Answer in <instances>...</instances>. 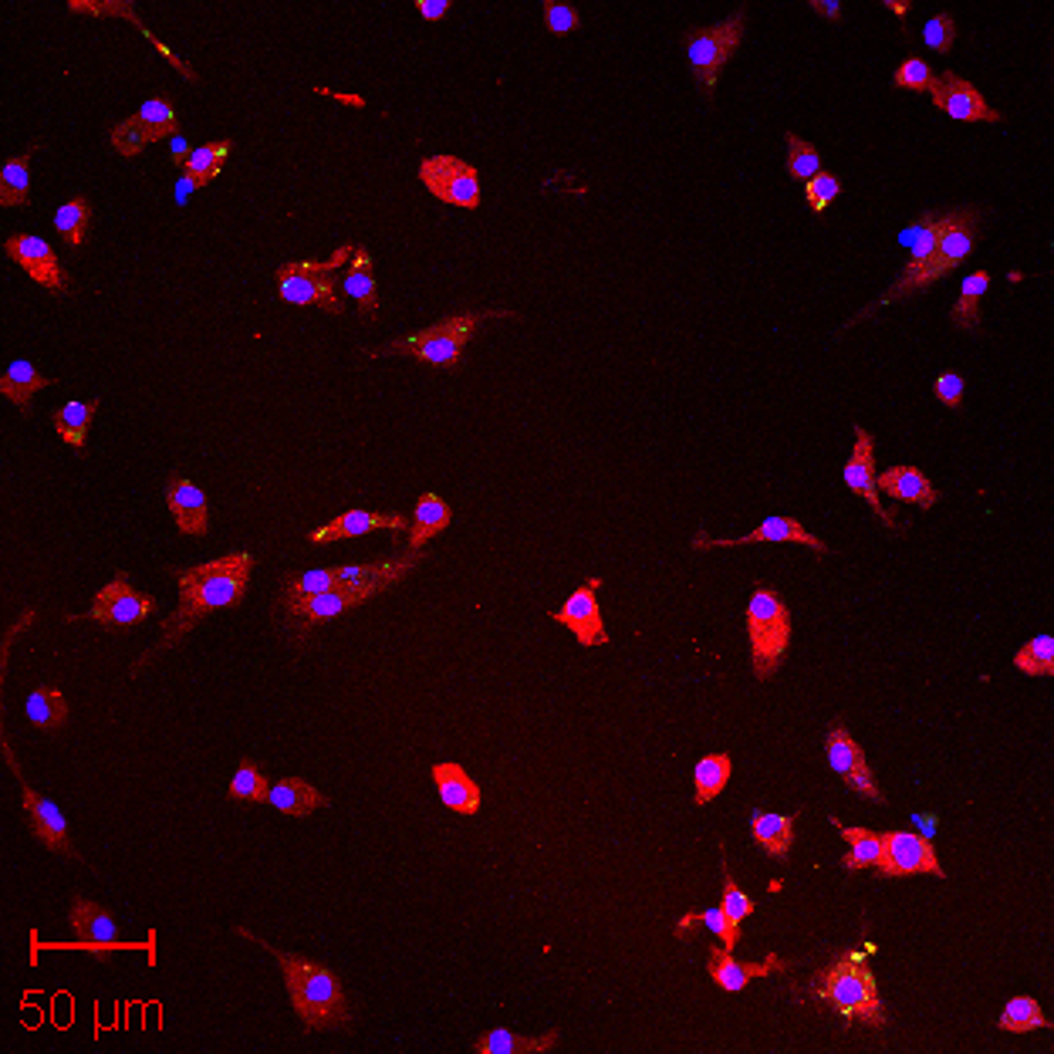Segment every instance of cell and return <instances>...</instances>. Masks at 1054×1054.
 Here are the masks:
<instances>
[{
    "instance_id": "6da1fadb",
    "label": "cell",
    "mask_w": 1054,
    "mask_h": 1054,
    "mask_svg": "<svg viewBox=\"0 0 1054 1054\" xmlns=\"http://www.w3.org/2000/svg\"><path fill=\"white\" fill-rule=\"evenodd\" d=\"M250 568H253V558L247 551H227L207 565L187 568L180 575V608L169 615L162 646L180 643L203 615L233 605L250 581Z\"/></svg>"
},
{
    "instance_id": "7a4b0ae2",
    "label": "cell",
    "mask_w": 1054,
    "mask_h": 1054,
    "mask_svg": "<svg viewBox=\"0 0 1054 1054\" xmlns=\"http://www.w3.org/2000/svg\"><path fill=\"white\" fill-rule=\"evenodd\" d=\"M878 953V946L872 939H862V949L838 956L828 971L815 981L822 987H815V994L832 1004L845 1024L852 1021H865V1024H886V1007L878 1001V987L875 977L868 974V959Z\"/></svg>"
},
{
    "instance_id": "3957f363",
    "label": "cell",
    "mask_w": 1054,
    "mask_h": 1054,
    "mask_svg": "<svg viewBox=\"0 0 1054 1054\" xmlns=\"http://www.w3.org/2000/svg\"><path fill=\"white\" fill-rule=\"evenodd\" d=\"M260 946L278 956L285 981H288V997L308 1027L321 1031V1027H335V1024L348 1021L345 991L328 966H315V963H308L295 953H285V949H275L268 943H260Z\"/></svg>"
},
{
    "instance_id": "277c9868",
    "label": "cell",
    "mask_w": 1054,
    "mask_h": 1054,
    "mask_svg": "<svg viewBox=\"0 0 1054 1054\" xmlns=\"http://www.w3.org/2000/svg\"><path fill=\"white\" fill-rule=\"evenodd\" d=\"M747 636H750V659L760 679H770L784 663L790 643V611L774 588H757L747 601Z\"/></svg>"
},
{
    "instance_id": "5b68a950",
    "label": "cell",
    "mask_w": 1054,
    "mask_h": 1054,
    "mask_svg": "<svg viewBox=\"0 0 1054 1054\" xmlns=\"http://www.w3.org/2000/svg\"><path fill=\"white\" fill-rule=\"evenodd\" d=\"M956 210H946V213H919L903 233H899V243L909 250V260H906V271L899 275L896 288L886 295V301H896L903 295H913V291H923L929 285H936L946 271L939 268L936 260V243H939V233L943 227L953 220Z\"/></svg>"
},
{
    "instance_id": "8992f818",
    "label": "cell",
    "mask_w": 1054,
    "mask_h": 1054,
    "mask_svg": "<svg viewBox=\"0 0 1054 1054\" xmlns=\"http://www.w3.org/2000/svg\"><path fill=\"white\" fill-rule=\"evenodd\" d=\"M744 24H747V14L737 11V14H730L727 21L714 24V28L696 31V34L686 41L689 71H693L696 81H703L707 88H717V78H720L724 64L730 61V54H734L737 44H740Z\"/></svg>"
},
{
    "instance_id": "52a82bcc",
    "label": "cell",
    "mask_w": 1054,
    "mask_h": 1054,
    "mask_svg": "<svg viewBox=\"0 0 1054 1054\" xmlns=\"http://www.w3.org/2000/svg\"><path fill=\"white\" fill-rule=\"evenodd\" d=\"M419 180L422 187L444 203L464 207V210H477L480 207V176L470 162L457 159V156H429L419 162Z\"/></svg>"
},
{
    "instance_id": "ba28073f",
    "label": "cell",
    "mask_w": 1054,
    "mask_h": 1054,
    "mask_svg": "<svg viewBox=\"0 0 1054 1054\" xmlns=\"http://www.w3.org/2000/svg\"><path fill=\"white\" fill-rule=\"evenodd\" d=\"M875 868L886 878H903V875L946 878L933 842H926L916 832H883V858H878Z\"/></svg>"
},
{
    "instance_id": "9c48e42d",
    "label": "cell",
    "mask_w": 1054,
    "mask_h": 1054,
    "mask_svg": "<svg viewBox=\"0 0 1054 1054\" xmlns=\"http://www.w3.org/2000/svg\"><path fill=\"white\" fill-rule=\"evenodd\" d=\"M598 588H601V578L591 575L568 595V601L561 608H551V619L568 626L571 636L581 646H588V649L591 646H608V633L601 626V608H598V598H595Z\"/></svg>"
},
{
    "instance_id": "30bf717a",
    "label": "cell",
    "mask_w": 1054,
    "mask_h": 1054,
    "mask_svg": "<svg viewBox=\"0 0 1054 1054\" xmlns=\"http://www.w3.org/2000/svg\"><path fill=\"white\" fill-rule=\"evenodd\" d=\"M825 750H828L832 770H835L852 790H858L862 798H868V802H875V805H886L883 790H878V784H875V774L868 770V760H865L862 747L852 740V734H848L842 724H835V727L828 730Z\"/></svg>"
},
{
    "instance_id": "8fae6325",
    "label": "cell",
    "mask_w": 1054,
    "mask_h": 1054,
    "mask_svg": "<svg viewBox=\"0 0 1054 1054\" xmlns=\"http://www.w3.org/2000/svg\"><path fill=\"white\" fill-rule=\"evenodd\" d=\"M152 608H156V601L139 595L132 588L129 575L122 571L96 595L92 608H88V619H99L106 626H139V623L149 619Z\"/></svg>"
},
{
    "instance_id": "7c38bea8",
    "label": "cell",
    "mask_w": 1054,
    "mask_h": 1054,
    "mask_svg": "<svg viewBox=\"0 0 1054 1054\" xmlns=\"http://www.w3.org/2000/svg\"><path fill=\"white\" fill-rule=\"evenodd\" d=\"M842 480H845V487H848L855 497H862V500L878 514V520H883L886 527H896L893 510H886L883 504H878L875 454H872V436H868L865 426H855V447H852V457H848V464H845V470H842Z\"/></svg>"
},
{
    "instance_id": "4fadbf2b",
    "label": "cell",
    "mask_w": 1054,
    "mask_h": 1054,
    "mask_svg": "<svg viewBox=\"0 0 1054 1054\" xmlns=\"http://www.w3.org/2000/svg\"><path fill=\"white\" fill-rule=\"evenodd\" d=\"M4 250L8 257H14L18 268L28 271L31 281L44 285L48 291H64V278H61V264L54 257V247L44 240V237H34V233H14L4 240Z\"/></svg>"
},
{
    "instance_id": "5bb4252c",
    "label": "cell",
    "mask_w": 1054,
    "mask_h": 1054,
    "mask_svg": "<svg viewBox=\"0 0 1054 1054\" xmlns=\"http://www.w3.org/2000/svg\"><path fill=\"white\" fill-rule=\"evenodd\" d=\"M376 531H409L402 514H372V510H345L331 517L325 527H315L308 535L311 545H328V541H345V538H366Z\"/></svg>"
},
{
    "instance_id": "9a60e30c",
    "label": "cell",
    "mask_w": 1054,
    "mask_h": 1054,
    "mask_svg": "<svg viewBox=\"0 0 1054 1054\" xmlns=\"http://www.w3.org/2000/svg\"><path fill=\"white\" fill-rule=\"evenodd\" d=\"M760 541H795V545H805V548H812V551H818V555H825V541L822 538H815L808 527H802L795 517H767V520H760L750 535H744V538H696L693 541V548L696 551H703V548H740V545H760Z\"/></svg>"
},
{
    "instance_id": "2e32d148",
    "label": "cell",
    "mask_w": 1054,
    "mask_h": 1054,
    "mask_svg": "<svg viewBox=\"0 0 1054 1054\" xmlns=\"http://www.w3.org/2000/svg\"><path fill=\"white\" fill-rule=\"evenodd\" d=\"M933 106L943 109L956 122H1001L1004 119L997 109H991L984 102V96L977 92V88L966 78H959L956 71H946L939 78V92L933 96Z\"/></svg>"
},
{
    "instance_id": "e0dca14e",
    "label": "cell",
    "mask_w": 1054,
    "mask_h": 1054,
    "mask_svg": "<svg viewBox=\"0 0 1054 1054\" xmlns=\"http://www.w3.org/2000/svg\"><path fill=\"white\" fill-rule=\"evenodd\" d=\"M777 971H787V959H780L777 953H767L760 963H737L734 956H730V949H724V946H710V959H707V974H710V981L720 987V991H727V994H740L750 981H757V977H770V974H777Z\"/></svg>"
},
{
    "instance_id": "ac0fdd59",
    "label": "cell",
    "mask_w": 1054,
    "mask_h": 1054,
    "mask_svg": "<svg viewBox=\"0 0 1054 1054\" xmlns=\"http://www.w3.org/2000/svg\"><path fill=\"white\" fill-rule=\"evenodd\" d=\"M11 767H14V777L21 780V795H24V812H28V822H31V832L34 838H41L51 852H61V855H71V838H68V818L58 812L54 802L41 798L38 790L24 780L21 767L14 764L11 757Z\"/></svg>"
},
{
    "instance_id": "d6986e66",
    "label": "cell",
    "mask_w": 1054,
    "mask_h": 1054,
    "mask_svg": "<svg viewBox=\"0 0 1054 1054\" xmlns=\"http://www.w3.org/2000/svg\"><path fill=\"white\" fill-rule=\"evenodd\" d=\"M166 507H169L176 527H180L183 535H193V538L207 535V527H210L207 497L190 477H172L166 484Z\"/></svg>"
},
{
    "instance_id": "ffe728a7",
    "label": "cell",
    "mask_w": 1054,
    "mask_h": 1054,
    "mask_svg": "<svg viewBox=\"0 0 1054 1054\" xmlns=\"http://www.w3.org/2000/svg\"><path fill=\"white\" fill-rule=\"evenodd\" d=\"M432 780H436V790H439V802H444L450 812L457 815H477L480 812V784L454 760H444V764H432L429 767Z\"/></svg>"
},
{
    "instance_id": "44dd1931",
    "label": "cell",
    "mask_w": 1054,
    "mask_h": 1054,
    "mask_svg": "<svg viewBox=\"0 0 1054 1054\" xmlns=\"http://www.w3.org/2000/svg\"><path fill=\"white\" fill-rule=\"evenodd\" d=\"M977 227H981V213H977V210H956L953 220L943 227L939 243H936V260H939V268H943L946 275H949L953 268H959V264L974 253V247H977Z\"/></svg>"
},
{
    "instance_id": "7402d4cb",
    "label": "cell",
    "mask_w": 1054,
    "mask_h": 1054,
    "mask_svg": "<svg viewBox=\"0 0 1054 1054\" xmlns=\"http://www.w3.org/2000/svg\"><path fill=\"white\" fill-rule=\"evenodd\" d=\"M875 487H883L893 500H903V504H916L923 510H933L939 494L936 487L926 480V474L919 467H893L886 474H875Z\"/></svg>"
},
{
    "instance_id": "603a6c76",
    "label": "cell",
    "mask_w": 1054,
    "mask_h": 1054,
    "mask_svg": "<svg viewBox=\"0 0 1054 1054\" xmlns=\"http://www.w3.org/2000/svg\"><path fill=\"white\" fill-rule=\"evenodd\" d=\"M278 291L291 305H321L331 315L341 311L338 291L331 288L328 278H308V275H295L288 268H278Z\"/></svg>"
},
{
    "instance_id": "cb8c5ba5",
    "label": "cell",
    "mask_w": 1054,
    "mask_h": 1054,
    "mask_svg": "<svg viewBox=\"0 0 1054 1054\" xmlns=\"http://www.w3.org/2000/svg\"><path fill=\"white\" fill-rule=\"evenodd\" d=\"M351 605H359L356 595L345 591V588H331L325 595H315L308 601H298V605H285V615L295 623L298 633H308L311 626L325 623V619H335V615L348 611Z\"/></svg>"
},
{
    "instance_id": "d4e9b609",
    "label": "cell",
    "mask_w": 1054,
    "mask_h": 1054,
    "mask_svg": "<svg viewBox=\"0 0 1054 1054\" xmlns=\"http://www.w3.org/2000/svg\"><path fill=\"white\" fill-rule=\"evenodd\" d=\"M450 520H454V514H450V504H447L444 497L432 494V490L419 494V500H416V517H412V527H409V541H406V548H409V551H422L429 538H436L439 531H447Z\"/></svg>"
},
{
    "instance_id": "484cf974",
    "label": "cell",
    "mask_w": 1054,
    "mask_h": 1054,
    "mask_svg": "<svg viewBox=\"0 0 1054 1054\" xmlns=\"http://www.w3.org/2000/svg\"><path fill=\"white\" fill-rule=\"evenodd\" d=\"M328 798L321 795L318 787H311L305 777H281L271 795H268V805L278 808L281 815H291V818H308L311 812H318Z\"/></svg>"
},
{
    "instance_id": "4316f807",
    "label": "cell",
    "mask_w": 1054,
    "mask_h": 1054,
    "mask_svg": "<svg viewBox=\"0 0 1054 1054\" xmlns=\"http://www.w3.org/2000/svg\"><path fill=\"white\" fill-rule=\"evenodd\" d=\"M832 825L838 828V835L848 842V852L842 855V868L845 872H862V868H875L878 858H883V832H868L858 825H845L838 818H832Z\"/></svg>"
},
{
    "instance_id": "83f0119b",
    "label": "cell",
    "mask_w": 1054,
    "mask_h": 1054,
    "mask_svg": "<svg viewBox=\"0 0 1054 1054\" xmlns=\"http://www.w3.org/2000/svg\"><path fill=\"white\" fill-rule=\"evenodd\" d=\"M71 929H74L81 939H88V943H122V939H119L116 916H112L106 906H99V903H92V899H84V896H78L74 906H71Z\"/></svg>"
},
{
    "instance_id": "f1b7e54d",
    "label": "cell",
    "mask_w": 1054,
    "mask_h": 1054,
    "mask_svg": "<svg viewBox=\"0 0 1054 1054\" xmlns=\"http://www.w3.org/2000/svg\"><path fill=\"white\" fill-rule=\"evenodd\" d=\"M750 832H754L757 845L777 862L787 858L790 842H795V825H790L787 815H774V812H760V808L750 815Z\"/></svg>"
},
{
    "instance_id": "f546056e",
    "label": "cell",
    "mask_w": 1054,
    "mask_h": 1054,
    "mask_svg": "<svg viewBox=\"0 0 1054 1054\" xmlns=\"http://www.w3.org/2000/svg\"><path fill=\"white\" fill-rule=\"evenodd\" d=\"M31 156H34V149L11 156L4 162V169H0V207H8V210L28 207V200H31Z\"/></svg>"
},
{
    "instance_id": "4dcf8cb0",
    "label": "cell",
    "mask_w": 1054,
    "mask_h": 1054,
    "mask_svg": "<svg viewBox=\"0 0 1054 1054\" xmlns=\"http://www.w3.org/2000/svg\"><path fill=\"white\" fill-rule=\"evenodd\" d=\"M730 757L727 754H707L696 760V770H693V802L696 805H710L720 790L727 787L730 780Z\"/></svg>"
},
{
    "instance_id": "1f68e13d",
    "label": "cell",
    "mask_w": 1054,
    "mask_h": 1054,
    "mask_svg": "<svg viewBox=\"0 0 1054 1054\" xmlns=\"http://www.w3.org/2000/svg\"><path fill=\"white\" fill-rule=\"evenodd\" d=\"M997 1027L1007 1031V1034H1037V1031H1047L1051 1027V1017L1044 1014V1007L1027 997V994H1017L1004 1004L1001 1017H997Z\"/></svg>"
},
{
    "instance_id": "d6a6232c",
    "label": "cell",
    "mask_w": 1054,
    "mask_h": 1054,
    "mask_svg": "<svg viewBox=\"0 0 1054 1054\" xmlns=\"http://www.w3.org/2000/svg\"><path fill=\"white\" fill-rule=\"evenodd\" d=\"M44 386H48V379H44L28 359L8 362L4 376H0V392H4V399H11V402L21 406V409H28L31 399H34V392H41Z\"/></svg>"
},
{
    "instance_id": "836d02e7",
    "label": "cell",
    "mask_w": 1054,
    "mask_h": 1054,
    "mask_svg": "<svg viewBox=\"0 0 1054 1054\" xmlns=\"http://www.w3.org/2000/svg\"><path fill=\"white\" fill-rule=\"evenodd\" d=\"M24 717H28L34 727H44V730L61 727V724L68 720V699H64V693L54 689V686H38V689H31L28 699H24Z\"/></svg>"
},
{
    "instance_id": "e575fe53",
    "label": "cell",
    "mask_w": 1054,
    "mask_h": 1054,
    "mask_svg": "<svg viewBox=\"0 0 1054 1054\" xmlns=\"http://www.w3.org/2000/svg\"><path fill=\"white\" fill-rule=\"evenodd\" d=\"M96 412H99V399H74V402L54 409L51 426H54V432L64 439L68 447H81L84 432H88V422H92Z\"/></svg>"
},
{
    "instance_id": "d590c367",
    "label": "cell",
    "mask_w": 1054,
    "mask_h": 1054,
    "mask_svg": "<svg viewBox=\"0 0 1054 1054\" xmlns=\"http://www.w3.org/2000/svg\"><path fill=\"white\" fill-rule=\"evenodd\" d=\"M558 1044V1034H541L535 1041H527L507 1027H497V1031H487L480 1041H477V1051L480 1054H535V1051H551Z\"/></svg>"
},
{
    "instance_id": "8d00e7d4",
    "label": "cell",
    "mask_w": 1054,
    "mask_h": 1054,
    "mask_svg": "<svg viewBox=\"0 0 1054 1054\" xmlns=\"http://www.w3.org/2000/svg\"><path fill=\"white\" fill-rule=\"evenodd\" d=\"M268 795H271L268 777H264V770L257 767V760L243 757V760L237 764L233 777H230V798L240 802V805H260V802H268Z\"/></svg>"
},
{
    "instance_id": "74e56055",
    "label": "cell",
    "mask_w": 1054,
    "mask_h": 1054,
    "mask_svg": "<svg viewBox=\"0 0 1054 1054\" xmlns=\"http://www.w3.org/2000/svg\"><path fill=\"white\" fill-rule=\"evenodd\" d=\"M987 288H991V271L984 268V271H974V275H966L963 281H959V301H956V308H953V321L959 325V328H974L977 321H981V298L987 295Z\"/></svg>"
},
{
    "instance_id": "f35d334b",
    "label": "cell",
    "mask_w": 1054,
    "mask_h": 1054,
    "mask_svg": "<svg viewBox=\"0 0 1054 1054\" xmlns=\"http://www.w3.org/2000/svg\"><path fill=\"white\" fill-rule=\"evenodd\" d=\"M822 169H825L822 152L812 142L798 139L795 132H787V176H790V180H795V183H812Z\"/></svg>"
},
{
    "instance_id": "ab89813d",
    "label": "cell",
    "mask_w": 1054,
    "mask_h": 1054,
    "mask_svg": "<svg viewBox=\"0 0 1054 1054\" xmlns=\"http://www.w3.org/2000/svg\"><path fill=\"white\" fill-rule=\"evenodd\" d=\"M88 223H92V207H88V200H81V197H74V200H68V203H61L54 210V230H58V237L68 247H81L84 243Z\"/></svg>"
},
{
    "instance_id": "60d3db41",
    "label": "cell",
    "mask_w": 1054,
    "mask_h": 1054,
    "mask_svg": "<svg viewBox=\"0 0 1054 1054\" xmlns=\"http://www.w3.org/2000/svg\"><path fill=\"white\" fill-rule=\"evenodd\" d=\"M136 119L142 122V129L149 132V142H162V139H172L180 136L176 132V116H172V106L166 96H152L139 106Z\"/></svg>"
},
{
    "instance_id": "b9f144b4",
    "label": "cell",
    "mask_w": 1054,
    "mask_h": 1054,
    "mask_svg": "<svg viewBox=\"0 0 1054 1054\" xmlns=\"http://www.w3.org/2000/svg\"><path fill=\"white\" fill-rule=\"evenodd\" d=\"M338 588V565H328V568H315V571H305L298 578L288 581L285 588V605H298V601H308L315 595H325Z\"/></svg>"
},
{
    "instance_id": "7bdbcfd3",
    "label": "cell",
    "mask_w": 1054,
    "mask_h": 1054,
    "mask_svg": "<svg viewBox=\"0 0 1054 1054\" xmlns=\"http://www.w3.org/2000/svg\"><path fill=\"white\" fill-rule=\"evenodd\" d=\"M341 291L356 301V308L362 315H376L379 311V285L369 275V268H348L341 278Z\"/></svg>"
},
{
    "instance_id": "ee69618b",
    "label": "cell",
    "mask_w": 1054,
    "mask_h": 1054,
    "mask_svg": "<svg viewBox=\"0 0 1054 1054\" xmlns=\"http://www.w3.org/2000/svg\"><path fill=\"white\" fill-rule=\"evenodd\" d=\"M1014 666L1024 676H1051L1054 673V639L1051 636H1034L1027 646L1017 649Z\"/></svg>"
},
{
    "instance_id": "f6af8a7d",
    "label": "cell",
    "mask_w": 1054,
    "mask_h": 1054,
    "mask_svg": "<svg viewBox=\"0 0 1054 1054\" xmlns=\"http://www.w3.org/2000/svg\"><path fill=\"white\" fill-rule=\"evenodd\" d=\"M896 88H916V92H923V96H936L939 92V74H933V68L923 61V58H916V54H909L903 64H899V71H896Z\"/></svg>"
},
{
    "instance_id": "bcb514c9",
    "label": "cell",
    "mask_w": 1054,
    "mask_h": 1054,
    "mask_svg": "<svg viewBox=\"0 0 1054 1054\" xmlns=\"http://www.w3.org/2000/svg\"><path fill=\"white\" fill-rule=\"evenodd\" d=\"M724 878H727V886H724V903H720V909H724V916H727L730 933L740 939V926H744V919L754 913V899L737 889V878H734L730 865H724Z\"/></svg>"
},
{
    "instance_id": "7dc6e473",
    "label": "cell",
    "mask_w": 1054,
    "mask_h": 1054,
    "mask_svg": "<svg viewBox=\"0 0 1054 1054\" xmlns=\"http://www.w3.org/2000/svg\"><path fill=\"white\" fill-rule=\"evenodd\" d=\"M71 14H96V18H126L139 21V8L132 0H68Z\"/></svg>"
},
{
    "instance_id": "c3c4849f",
    "label": "cell",
    "mask_w": 1054,
    "mask_h": 1054,
    "mask_svg": "<svg viewBox=\"0 0 1054 1054\" xmlns=\"http://www.w3.org/2000/svg\"><path fill=\"white\" fill-rule=\"evenodd\" d=\"M699 923L707 926L710 933H717V936H720V946L734 953L737 936L730 933L727 916H724V909H720V906H710V909H703V913H686V916L679 919V933H686V929H693V926H699Z\"/></svg>"
},
{
    "instance_id": "681fc988",
    "label": "cell",
    "mask_w": 1054,
    "mask_h": 1054,
    "mask_svg": "<svg viewBox=\"0 0 1054 1054\" xmlns=\"http://www.w3.org/2000/svg\"><path fill=\"white\" fill-rule=\"evenodd\" d=\"M183 172L190 176V180H197V183H200V190H203V187H210V183H217V176L223 172V162L213 156V142L197 146V152L190 156V162L183 166Z\"/></svg>"
},
{
    "instance_id": "f907efd6",
    "label": "cell",
    "mask_w": 1054,
    "mask_h": 1054,
    "mask_svg": "<svg viewBox=\"0 0 1054 1054\" xmlns=\"http://www.w3.org/2000/svg\"><path fill=\"white\" fill-rule=\"evenodd\" d=\"M956 41V18L953 14H933V21H926L923 28V44L933 48L936 54H949Z\"/></svg>"
},
{
    "instance_id": "816d5d0a",
    "label": "cell",
    "mask_w": 1054,
    "mask_h": 1054,
    "mask_svg": "<svg viewBox=\"0 0 1054 1054\" xmlns=\"http://www.w3.org/2000/svg\"><path fill=\"white\" fill-rule=\"evenodd\" d=\"M146 146H149V132L142 129V122H139L136 116L116 126V132H112V149H116L119 156H136V152H142Z\"/></svg>"
},
{
    "instance_id": "f5cc1de1",
    "label": "cell",
    "mask_w": 1054,
    "mask_h": 1054,
    "mask_svg": "<svg viewBox=\"0 0 1054 1054\" xmlns=\"http://www.w3.org/2000/svg\"><path fill=\"white\" fill-rule=\"evenodd\" d=\"M842 193V180L838 176H832V172H818L812 183H805V197H808V203H815V210H825L828 203H835V197Z\"/></svg>"
},
{
    "instance_id": "db71d44e",
    "label": "cell",
    "mask_w": 1054,
    "mask_h": 1054,
    "mask_svg": "<svg viewBox=\"0 0 1054 1054\" xmlns=\"http://www.w3.org/2000/svg\"><path fill=\"white\" fill-rule=\"evenodd\" d=\"M545 28L551 34H571V31L581 28V14L571 4H555V0H548V4H545Z\"/></svg>"
},
{
    "instance_id": "11a10c76",
    "label": "cell",
    "mask_w": 1054,
    "mask_h": 1054,
    "mask_svg": "<svg viewBox=\"0 0 1054 1054\" xmlns=\"http://www.w3.org/2000/svg\"><path fill=\"white\" fill-rule=\"evenodd\" d=\"M963 392H966V382H963L959 372H943V376L936 379V399H939L943 406L956 409L959 399H963Z\"/></svg>"
},
{
    "instance_id": "9f6ffc18",
    "label": "cell",
    "mask_w": 1054,
    "mask_h": 1054,
    "mask_svg": "<svg viewBox=\"0 0 1054 1054\" xmlns=\"http://www.w3.org/2000/svg\"><path fill=\"white\" fill-rule=\"evenodd\" d=\"M146 943H88V939H78V943H51V949H81V953H119V949H142Z\"/></svg>"
},
{
    "instance_id": "6f0895ef",
    "label": "cell",
    "mask_w": 1054,
    "mask_h": 1054,
    "mask_svg": "<svg viewBox=\"0 0 1054 1054\" xmlns=\"http://www.w3.org/2000/svg\"><path fill=\"white\" fill-rule=\"evenodd\" d=\"M139 31H142V38H146V41H149V44H152V48H156V51H159V54H162L166 61H169V64H176V68H180V74H183V78H193V68H190V64H187V61H183L180 54H176V51H172V48H169V44H166L162 38H156V34H152L149 28H139Z\"/></svg>"
},
{
    "instance_id": "680465c9",
    "label": "cell",
    "mask_w": 1054,
    "mask_h": 1054,
    "mask_svg": "<svg viewBox=\"0 0 1054 1054\" xmlns=\"http://www.w3.org/2000/svg\"><path fill=\"white\" fill-rule=\"evenodd\" d=\"M193 152H197V146H193V139H190V136H183V132H180V136H172V139H169V162H172V166H187Z\"/></svg>"
},
{
    "instance_id": "91938a15",
    "label": "cell",
    "mask_w": 1054,
    "mask_h": 1054,
    "mask_svg": "<svg viewBox=\"0 0 1054 1054\" xmlns=\"http://www.w3.org/2000/svg\"><path fill=\"white\" fill-rule=\"evenodd\" d=\"M416 11H419L422 21L432 24V21H444L454 11V4H450V0H416Z\"/></svg>"
},
{
    "instance_id": "94428289",
    "label": "cell",
    "mask_w": 1054,
    "mask_h": 1054,
    "mask_svg": "<svg viewBox=\"0 0 1054 1054\" xmlns=\"http://www.w3.org/2000/svg\"><path fill=\"white\" fill-rule=\"evenodd\" d=\"M913 825H919L916 835H923L926 842H933V835H936V828H939V815H933V812H913Z\"/></svg>"
},
{
    "instance_id": "6125c7cd",
    "label": "cell",
    "mask_w": 1054,
    "mask_h": 1054,
    "mask_svg": "<svg viewBox=\"0 0 1054 1054\" xmlns=\"http://www.w3.org/2000/svg\"><path fill=\"white\" fill-rule=\"evenodd\" d=\"M200 190V183L197 180H190V176L183 172V176H176V187H172V197H176V203H190V197Z\"/></svg>"
},
{
    "instance_id": "be15d7a7",
    "label": "cell",
    "mask_w": 1054,
    "mask_h": 1054,
    "mask_svg": "<svg viewBox=\"0 0 1054 1054\" xmlns=\"http://www.w3.org/2000/svg\"><path fill=\"white\" fill-rule=\"evenodd\" d=\"M812 11H818L825 21H832V24H838L842 21V14H845V8L838 4V0H812Z\"/></svg>"
},
{
    "instance_id": "e7e4bbea",
    "label": "cell",
    "mask_w": 1054,
    "mask_h": 1054,
    "mask_svg": "<svg viewBox=\"0 0 1054 1054\" xmlns=\"http://www.w3.org/2000/svg\"><path fill=\"white\" fill-rule=\"evenodd\" d=\"M883 8H886V11H893V14L899 18V24L906 28V18H909V8H913V4H909V0H883Z\"/></svg>"
},
{
    "instance_id": "03108f58",
    "label": "cell",
    "mask_w": 1054,
    "mask_h": 1054,
    "mask_svg": "<svg viewBox=\"0 0 1054 1054\" xmlns=\"http://www.w3.org/2000/svg\"><path fill=\"white\" fill-rule=\"evenodd\" d=\"M213 156H217V159L223 162V159L230 156V142H213Z\"/></svg>"
}]
</instances>
